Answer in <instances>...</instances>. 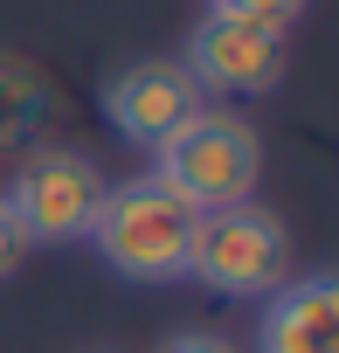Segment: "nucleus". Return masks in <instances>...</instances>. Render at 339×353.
Segmentation results:
<instances>
[{
    "mask_svg": "<svg viewBox=\"0 0 339 353\" xmlns=\"http://www.w3.org/2000/svg\"><path fill=\"white\" fill-rule=\"evenodd\" d=\"M83 243L125 284H174V277H187L194 208L181 194H166L152 173H132V181L104 188V208H97V222H90Z\"/></svg>",
    "mask_w": 339,
    "mask_h": 353,
    "instance_id": "obj_1",
    "label": "nucleus"
},
{
    "mask_svg": "<svg viewBox=\"0 0 339 353\" xmlns=\"http://www.w3.org/2000/svg\"><path fill=\"white\" fill-rule=\"evenodd\" d=\"M152 181H159L166 194H181L194 215L256 201V181H263V139H256V125H249L243 111L201 104L166 145H152Z\"/></svg>",
    "mask_w": 339,
    "mask_h": 353,
    "instance_id": "obj_2",
    "label": "nucleus"
},
{
    "mask_svg": "<svg viewBox=\"0 0 339 353\" xmlns=\"http://www.w3.org/2000/svg\"><path fill=\"white\" fill-rule=\"evenodd\" d=\"M187 277L215 298H270L291 277V229L263 201H236L215 215H194Z\"/></svg>",
    "mask_w": 339,
    "mask_h": 353,
    "instance_id": "obj_3",
    "label": "nucleus"
},
{
    "mask_svg": "<svg viewBox=\"0 0 339 353\" xmlns=\"http://www.w3.org/2000/svg\"><path fill=\"white\" fill-rule=\"evenodd\" d=\"M104 188H111V173L83 145H35L14 166V181L0 188V201L21 222L28 250H63V243L90 236V222L104 208Z\"/></svg>",
    "mask_w": 339,
    "mask_h": 353,
    "instance_id": "obj_4",
    "label": "nucleus"
},
{
    "mask_svg": "<svg viewBox=\"0 0 339 353\" xmlns=\"http://www.w3.org/2000/svg\"><path fill=\"white\" fill-rule=\"evenodd\" d=\"M181 70L194 77L201 97H222V104L229 97H263L291 70V35L263 28V21H243V14H201L187 28Z\"/></svg>",
    "mask_w": 339,
    "mask_h": 353,
    "instance_id": "obj_5",
    "label": "nucleus"
},
{
    "mask_svg": "<svg viewBox=\"0 0 339 353\" xmlns=\"http://www.w3.org/2000/svg\"><path fill=\"white\" fill-rule=\"evenodd\" d=\"M201 104H208V97L194 90V77L181 70V56H132V63H118V70L104 77V90H97L104 125H111L125 145H138V152L166 145Z\"/></svg>",
    "mask_w": 339,
    "mask_h": 353,
    "instance_id": "obj_6",
    "label": "nucleus"
},
{
    "mask_svg": "<svg viewBox=\"0 0 339 353\" xmlns=\"http://www.w3.org/2000/svg\"><path fill=\"white\" fill-rule=\"evenodd\" d=\"M256 353H339V277L305 270L263 298Z\"/></svg>",
    "mask_w": 339,
    "mask_h": 353,
    "instance_id": "obj_7",
    "label": "nucleus"
},
{
    "mask_svg": "<svg viewBox=\"0 0 339 353\" xmlns=\"http://www.w3.org/2000/svg\"><path fill=\"white\" fill-rule=\"evenodd\" d=\"M49 118V90L21 56H0V152H21Z\"/></svg>",
    "mask_w": 339,
    "mask_h": 353,
    "instance_id": "obj_8",
    "label": "nucleus"
},
{
    "mask_svg": "<svg viewBox=\"0 0 339 353\" xmlns=\"http://www.w3.org/2000/svg\"><path fill=\"white\" fill-rule=\"evenodd\" d=\"M311 0H208V14H243V21H263V28H298Z\"/></svg>",
    "mask_w": 339,
    "mask_h": 353,
    "instance_id": "obj_9",
    "label": "nucleus"
},
{
    "mask_svg": "<svg viewBox=\"0 0 339 353\" xmlns=\"http://www.w3.org/2000/svg\"><path fill=\"white\" fill-rule=\"evenodd\" d=\"M152 353H243L229 332H215V325H187V332H174V339H159Z\"/></svg>",
    "mask_w": 339,
    "mask_h": 353,
    "instance_id": "obj_10",
    "label": "nucleus"
},
{
    "mask_svg": "<svg viewBox=\"0 0 339 353\" xmlns=\"http://www.w3.org/2000/svg\"><path fill=\"white\" fill-rule=\"evenodd\" d=\"M21 256H28V236H21V222L8 215V201H0V284L21 270Z\"/></svg>",
    "mask_w": 339,
    "mask_h": 353,
    "instance_id": "obj_11",
    "label": "nucleus"
}]
</instances>
